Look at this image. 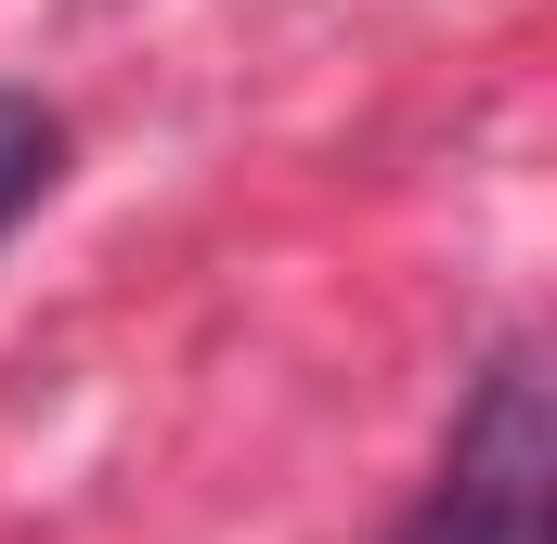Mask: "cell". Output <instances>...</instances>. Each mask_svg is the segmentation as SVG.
I'll use <instances>...</instances> for the list:
<instances>
[{"label": "cell", "mask_w": 557, "mask_h": 544, "mask_svg": "<svg viewBox=\"0 0 557 544\" xmlns=\"http://www.w3.org/2000/svg\"><path fill=\"white\" fill-rule=\"evenodd\" d=\"M52 182H65V118H52L39 91H0V234H13Z\"/></svg>", "instance_id": "2"}, {"label": "cell", "mask_w": 557, "mask_h": 544, "mask_svg": "<svg viewBox=\"0 0 557 544\" xmlns=\"http://www.w3.org/2000/svg\"><path fill=\"white\" fill-rule=\"evenodd\" d=\"M545 480H557V428L532 350H506L480 376V403L454 415V454L428 480V506L403 519V544H545Z\"/></svg>", "instance_id": "1"}]
</instances>
